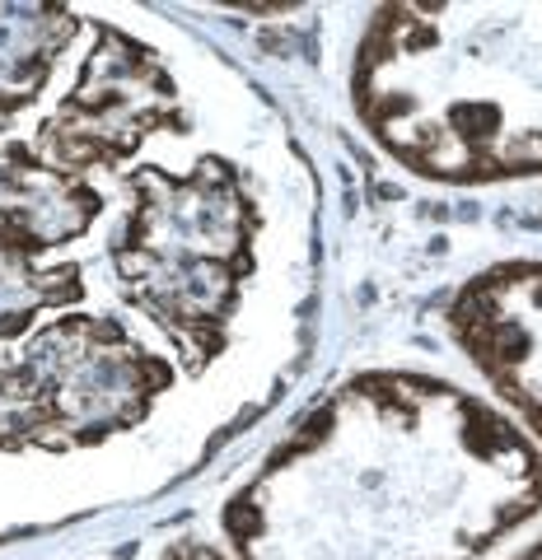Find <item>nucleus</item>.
<instances>
[{"mask_svg": "<svg viewBox=\"0 0 542 560\" xmlns=\"http://www.w3.org/2000/svg\"><path fill=\"white\" fill-rule=\"evenodd\" d=\"M459 331L486 378L542 440V267H510L477 280L459 304Z\"/></svg>", "mask_w": 542, "mask_h": 560, "instance_id": "nucleus-2", "label": "nucleus"}, {"mask_svg": "<svg viewBox=\"0 0 542 560\" xmlns=\"http://www.w3.org/2000/svg\"><path fill=\"white\" fill-rule=\"evenodd\" d=\"M370 103L397 150L440 173L542 168V10L397 14L370 61Z\"/></svg>", "mask_w": 542, "mask_h": 560, "instance_id": "nucleus-1", "label": "nucleus"}, {"mask_svg": "<svg viewBox=\"0 0 542 560\" xmlns=\"http://www.w3.org/2000/svg\"><path fill=\"white\" fill-rule=\"evenodd\" d=\"M523 560H542V541H538V547H533L529 556H523Z\"/></svg>", "mask_w": 542, "mask_h": 560, "instance_id": "nucleus-3", "label": "nucleus"}]
</instances>
